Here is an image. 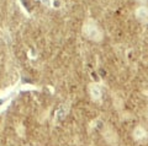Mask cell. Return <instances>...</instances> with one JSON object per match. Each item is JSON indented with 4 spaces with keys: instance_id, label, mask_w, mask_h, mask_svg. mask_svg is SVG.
I'll return each mask as SVG.
<instances>
[{
    "instance_id": "cell-1",
    "label": "cell",
    "mask_w": 148,
    "mask_h": 146,
    "mask_svg": "<svg viewBox=\"0 0 148 146\" xmlns=\"http://www.w3.org/2000/svg\"><path fill=\"white\" fill-rule=\"evenodd\" d=\"M82 32L85 38H88L89 41H92V42H101L104 38V32L101 30V27L91 17H89V19H86L84 21L83 27H82Z\"/></svg>"
},
{
    "instance_id": "cell-2",
    "label": "cell",
    "mask_w": 148,
    "mask_h": 146,
    "mask_svg": "<svg viewBox=\"0 0 148 146\" xmlns=\"http://www.w3.org/2000/svg\"><path fill=\"white\" fill-rule=\"evenodd\" d=\"M101 134H103V138L108 144L116 145L119 143V136L116 134V131H115L110 125H105L103 128V133Z\"/></svg>"
},
{
    "instance_id": "cell-3",
    "label": "cell",
    "mask_w": 148,
    "mask_h": 146,
    "mask_svg": "<svg viewBox=\"0 0 148 146\" xmlns=\"http://www.w3.org/2000/svg\"><path fill=\"white\" fill-rule=\"evenodd\" d=\"M88 90H89V95L92 101H95V102L101 101V98H103V91H101V87L98 84H94V82L90 84Z\"/></svg>"
},
{
    "instance_id": "cell-4",
    "label": "cell",
    "mask_w": 148,
    "mask_h": 146,
    "mask_svg": "<svg viewBox=\"0 0 148 146\" xmlns=\"http://www.w3.org/2000/svg\"><path fill=\"white\" fill-rule=\"evenodd\" d=\"M132 138L136 141H140V143L141 141H146L148 139V131H147V129L145 126L138 125L132 131Z\"/></svg>"
},
{
    "instance_id": "cell-5",
    "label": "cell",
    "mask_w": 148,
    "mask_h": 146,
    "mask_svg": "<svg viewBox=\"0 0 148 146\" xmlns=\"http://www.w3.org/2000/svg\"><path fill=\"white\" fill-rule=\"evenodd\" d=\"M135 15L138 21H141L142 24H148V5H141L136 9Z\"/></svg>"
},
{
    "instance_id": "cell-6",
    "label": "cell",
    "mask_w": 148,
    "mask_h": 146,
    "mask_svg": "<svg viewBox=\"0 0 148 146\" xmlns=\"http://www.w3.org/2000/svg\"><path fill=\"white\" fill-rule=\"evenodd\" d=\"M66 113H67V108H64V106H61V108H59L57 111V113H56V119L57 120L63 119V118L66 117Z\"/></svg>"
},
{
    "instance_id": "cell-7",
    "label": "cell",
    "mask_w": 148,
    "mask_h": 146,
    "mask_svg": "<svg viewBox=\"0 0 148 146\" xmlns=\"http://www.w3.org/2000/svg\"><path fill=\"white\" fill-rule=\"evenodd\" d=\"M45 5H47V6H49V7H52L53 6V4H54V0H41Z\"/></svg>"
},
{
    "instance_id": "cell-8",
    "label": "cell",
    "mask_w": 148,
    "mask_h": 146,
    "mask_svg": "<svg viewBox=\"0 0 148 146\" xmlns=\"http://www.w3.org/2000/svg\"><path fill=\"white\" fill-rule=\"evenodd\" d=\"M140 3H142V4H146V3H148V0H138Z\"/></svg>"
},
{
    "instance_id": "cell-9",
    "label": "cell",
    "mask_w": 148,
    "mask_h": 146,
    "mask_svg": "<svg viewBox=\"0 0 148 146\" xmlns=\"http://www.w3.org/2000/svg\"><path fill=\"white\" fill-rule=\"evenodd\" d=\"M26 146H29V145H26Z\"/></svg>"
}]
</instances>
